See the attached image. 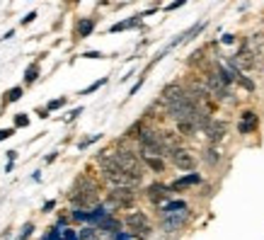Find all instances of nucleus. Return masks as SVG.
Masks as SVG:
<instances>
[{"instance_id":"f257e3e1","label":"nucleus","mask_w":264,"mask_h":240,"mask_svg":"<svg viewBox=\"0 0 264 240\" xmlns=\"http://www.w3.org/2000/svg\"><path fill=\"white\" fill-rule=\"evenodd\" d=\"M112 156H114V163H117L119 170H124L128 175H136V177H143V160H138L136 153H131V150H112Z\"/></svg>"},{"instance_id":"f03ea898","label":"nucleus","mask_w":264,"mask_h":240,"mask_svg":"<svg viewBox=\"0 0 264 240\" xmlns=\"http://www.w3.org/2000/svg\"><path fill=\"white\" fill-rule=\"evenodd\" d=\"M124 226H126L131 235H136V238H148L153 228H150V221H148V216L143 211H131L124 216Z\"/></svg>"},{"instance_id":"7ed1b4c3","label":"nucleus","mask_w":264,"mask_h":240,"mask_svg":"<svg viewBox=\"0 0 264 240\" xmlns=\"http://www.w3.org/2000/svg\"><path fill=\"white\" fill-rule=\"evenodd\" d=\"M71 202L80 204V206H90V204H95L97 202V185L82 177L80 182L73 187V192H71Z\"/></svg>"},{"instance_id":"20e7f679","label":"nucleus","mask_w":264,"mask_h":240,"mask_svg":"<svg viewBox=\"0 0 264 240\" xmlns=\"http://www.w3.org/2000/svg\"><path fill=\"white\" fill-rule=\"evenodd\" d=\"M107 202L112 209H131L136 202V192L134 189H109Z\"/></svg>"},{"instance_id":"39448f33","label":"nucleus","mask_w":264,"mask_h":240,"mask_svg":"<svg viewBox=\"0 0 264 240\" xmlns=\"http://www.w3.org/2000/svg\"><path fill=\"white\" fill-rule=\"evenodd\" d=\"M170 160H172L174 167H180V170H187V172L196 167V158L191 156L187 148H180V146L170 150Z\"/></svg>"},{"instance_id":"423d86ee","label":"nucleus","mask_w":264,"mask_h":240,"mask_svg":"<svg viewBox=\"0 0 264 240\" xmlns=\"http://www.w3.org/2000/svg\"><path fill=\"white\" fill-rule=\"evenodd\" d=\"M257 126H259V117H257V112L245 110L243 114H240V121H237V131H240L243 136H250V134H255Z\"/></svg>"},{"instance_id":"0eeeda50","label":"nucleus","mask_w":264,"mask_h":240,"mask_svg":"<svg viewBox=\"0 0 264 240\" xmlns=\"http://www.w3.org/2000/svg\"><path fill=\"white\" fill-rule=\"evenodd\" d=\"M226 121H218V119H211V124L204 129V134H206V139L211 141V143H218V141L226 139Z\"/></svg>"},{"instance_id":"6e6552de","label":"nucleus","mask_w":264,"mask_h":240,"mask_svg":"<svg viewBox=\"0 0 264 240\" xmlns=\"http://www.w3.org/2000/svg\"><path fill=\"white\" fill-rule=\"evenodd\" d=\"M189 219V211H182V213H172V216H165L163 219V231L165 233H177L182 228L184 223Z\"/></svg>"},{"instance_id":"1a4fd4ad","label":"nucleus","mask_w":264,"mask_h":240,"mask_svg":"<svg viewBox=\"0 0 264 240\" xmlns=\"http://www.w3.org/2000/svg\"><path fill=\"white\" fill-rule=\"evenodd\" d=\"M170 192H172V189H170L167 185H160V182H155V185H150V187L146 189V197H148V199H150L153 204H158V206H160V204H163L165 199L170 197Z\"/></svg>"},{"instance_id":"9d476101","label":"nucleus","mask_w":264,"mask_h":240,"mask_svg":"<svg viewBox=\"0 0 264 240\" xmlns=\"http://www.w3.org/2000/svg\"><path fill=\"white\" fill-rule=\"evenodd\" d=\"M194 185H201V175H199V172H189V175L180 177L177 182H172V185H170V189H172V192H180V189H187V187H194Z\"/></svg>"},{"instance_id":"9b49d317","label":"nucleus","mask_w":264,"mask_h":240,"mask_svg":"<svg viewBox=\"0 0 264 240\" xmlns=\"http://www.w3.org/2000/svg\"><path fill=\"white\" fill-rule=\"evenodd\" d=\"M121 223L124 221H119V219H114V216H104L100 223H97V231H102V233H119V228H121Z\"/></svg>"},{"instance_id":"f8f14e48","label":"nucleus","mask_w":264,"mask_h":240,"mask_svg":"<svg viewBox=\"0 0 264 240\" xmlns=\"http://www.w3.org/2000/svg\"><path fill=\"white\" fill-rule=\"evenodd\" d=\"M182 211H187V204H184L182 199H177V202H167V204H163V209H160L163 219L165 216H172V213H182Z\"/></svg>"},{"instance_id":"ddd939ff","label":"nucleus","mask_w":264,"mask_h":240,"mask_svg":"<svg viewBox=\"0 0 264 240\" xmlns=\"http://www.w3.org/2000/svg\"><path fill=\"white\" fill-rule=\"evenodd\" d=\"M204 160H206V163H209L211 167H216V165L221 163V160H223V153H221V150H218L216 146H209L206 150H204Z\"/></svg>"},{"instance_id":"4468645a","label":"nucleus","mask_w":264,"mask_h":240,"mask_svg":"<svg viewBox=\"0 0 264 240\" xmlns=\"http://www.w3.org/2000/svg\"><path fill=\"white\" fill-rule=\"evenodd\" d=\"M138 22H141V15H136V17H131V19H126V22H117V25H112L109 32L114 34V32H121V29H131V27H136Z\"/></svg>"},{"instance_id":"2eb2a0df","label":"nucleus","mask_w":264,"mask_h":240,"mask_svg":"<svg viewBox=\"0 0 264 240\" xmlns=\"http://www.w3.org/2000/svg\"><path fill=\"white\" fill-rule=\"evenodd\" d=\"M92 29H95V19L92 17L80 19V22H78V34H80V37H90Z\"/></svg>"},{"instance_id":"dca6fc26","label":"nucleus","mask_w":264,"mask_h":240,"mask_svg":"<svg viewBox=\"0 0 264 240\" xmlns=\"http://www.w3.org/2000/svg\"><path fill=\"white\" fill-rule=\"evenodd\" d=\"M143 165H148L153 172H163V170H165V160H163V158H143Z\"/></svg>"},{"instance_id":"f3484780","label":"nucleus","mask_w":264,"mask_h":240,"mask_svg":"<svg viewBox=\"0 0 264 240\" xmlns=\"http://www.w3.org/2000/svg\"><path fill=\"white\" fill-rule=\"evenodd\" d=\"M37 78H39V63L34 61V63H29V66H27V73H25V80H27V83H34Z\"/></svg>"},{"instance_id":"a211bd4d","label":"nucleus","mask_w":264,"mask_h":240,"mask_svg":"<svg viewBox=\"0 0 264 240\" xmlns=\"http://www.w3.org/2000/svg\"><path fill=\"white\" fill-rule=\"evenodd\" d=\"M19 97H22V88H10L8 93H5V100H3V104H10V102H17Z\"/></svg>"},{"instance_id":"6ab92c4d","label":"nucleus","mask_w":264,"mask_h":240,"mask_svg":"<svg viewBox=\"0 0 264 240\" xmlns=\"http://www.w3.org/2000/svg\"><path fill=\"white\" fill-rule=\"evenodd\" d=\"M63 104H65V100H63V97H61V100H51V102H49V104H46V112L61 110V107H63Z\"/></svg>"},{"instance_id":"aec40b11","label":"nucleus","mask_w":264,"mask_h":240,"mask_svg":"<svg viewBox=\"0 0 264 240\" xmlns=\"http://www.w3.org/2000/svg\"><path fill=\"white\" fill-rule=\"evenodd\" d=\"M104 83H107V78H102V80H97V83H92L90 88H87V90H82L80 95H90V93H95V90H100V88H102Z\"/></svg>"},{"instance_id":"412c9836","label":"nucleus","mask_w":264,"mask_h":240,"mask_svg":"<svg viewBox=\"0 0 264 240\" xmlns=\"http://www.w3.org/2000/svg\"><path fill=\"white\" fill-rule=\"evenodd\" d=\"M237 83L243 85V88H245V90H250V93H252V90H255V83H252V80H247L245 75H237Z\"/></svg>"},{"instance_id":"4be33fe9","label":"nucleus","mask_w":264,"mask_h":240,"mask_svg":"<svg viewBox=\"0 0 264 240\" xmlns=\"http://www.w3.org/2000/svg\"><path fill=\"white\" fill-rule=\"evenodd\" d=\"M27 124H29L27 114H15V126H27Z\"/></svg>"},{"instance_id":"5701e85b","label":"nucleus","mask_w":264,"mask_h":240,"mask_svg":"<svg viewBox=\"0 0 264 240\" xmlns=\"http://www.w3.org/2000/svg\"><path fill=\"white\" fill-rule=\"evenodd\" d=\"M32 231H34V226H32V223H27V226L22 228V233H19V238H17V240H27L29 235H32Z\"/></svg>"},{"instance_id":"b1692460","label":"nucleus","mask_w":264,"mask_h":240,"mask_svg":"<svg viewBox=\"0 0 264 240\" xmlns=\"http://www.w3.org/2000/svg\"><path fill=\"white\" fill-rule=\"evenodd\" d=\"M15 134V129H0V141H5V139H10Z\"/></svg>"},{"instance_id":"393cba45","label":"nucleus","mask_w":264,"mask_h":240,"mask_svg":"<svg viewBox=\"0 0 264 240\" xmlns=\"http://www.w3.org/2000/svg\"><path fill=\"white\" fill-rule=\"evenodd\" d=\"M85 58H104V54H100V51H87V54H82Z\"/></svg>"},{"instance_id":"a878e982","label":"nucleus","mask_w":264,"mask_h":240,"mask_svg":"<svg viewBox=\"0 0 264 240\" xmlns=\"http://www.w3.org/2000/svg\"><path fill=\"white\" fill-rule=\"evenodd\" d=\"M131 233H114V240H128Z\"/></svg>"},{"instance_id":"bb28decb","label":"nucleus","mask_w":264,"mask_h":240,"mask_svg":"<svg viewBox=\"0 0 264 240\" xmlns=\"http://www.w3.org/2000/svg\"><path fill=\"white\" fill-rule=\"evenodd\" d=\"M34 17H37V12H29L27 17L22 19V25H29V22H34Z\"/></svg>"},{"instance_id":"cd10ccee","label":"nucleus","mask_w":264,"mask_h":240,"mask_svg":"<svg viewBox=\"0 0 264 240\" xmlns=\"http://www.w3.org/2000/svg\"><path fill=\"white\" fill-rule=\"evenodd\" d=\"M54 206H56L54 202H46V204H44V211H51V209H54Z\"/></svg>"}]
</instances>
